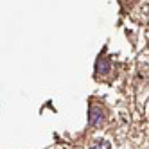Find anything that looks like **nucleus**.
<instances>
[{
  "mask_svg": "<svg viewBox=\"0 0 149 149\" xmlns=\"http://www.w3.org/2000/svg\"><path fill=\"white\" fill-rule=\"evenodd\" d=\"M90 149H110V144L108 142H95Z\"/></svg>",
  "mask_w": 149,
  "mask_h": 149,
  "instance_id": "7ed1b4c3",
  "label": "nucleus"
},
{
  "mask_svg": "<svg viewBox=\"0 0 149 149\" xmlns=\"http://www.w3.org/2000/svg\"><path fill=\"white\" fill-rule=\"evenodd\" d=\"M88 122H90V126H101V122H102V110H101V106L92 104Z\"/></svg>",
  "mask_w": 149,
  "mask_h": 149,
  "instance_id": "f257e3e1",
  "label": "nucleus"
},
{
  "mask_svg": "<svg viewBox=\"0 0 149 149\" xmlns=\"http://www.w3.org/2000/svg\"><path fill=\"white\" fill-rule=\"evenodd\" d=\"M95 68H97L99 74H108V72H111V63H110L108 58H101V59H97Z\"/></svg>",
  "mask_w": 149,
  "mask_h": 149,
  "instance_id": "f03ea898",
  "label": "nucleus"
}]
</instances>
